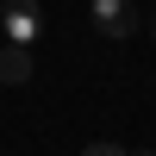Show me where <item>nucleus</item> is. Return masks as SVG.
Here are the masks:
<instances>
[{
	"label": "nucleus",
	"mask_w": 156,
	"mask_h": 156,
	"mask_svg": "<svg viewBox=\"0 0 156 156\" xmlns=\"http://www.w3.org/2000/svg\"><path fill=\"white\" fill-rule=\"evenodd\" d=\"M0 31H6V44L31 50L44 37V6L37 0H0Z\"/></svg>",
	"instance_id": "1"
},
{
	"label": "nucleus",
	"mask_w": 156,
	"mask_h": 156,
	"mask_svg": "<svg viewBox=\"0 0 156 156\" xmlns=\"http://www.w3.org/2000/svg\"><path fill=\"white\" fill-rule=\"evenodd\" d=\"M94 25H100V37H131V6L125 0H94Z\"/></svg>",
	"instance_id": "2"
},
{
	"label": "nucleus",
	"mask_w": 156,
	"mask_h": 156,
	"mask_svg": "<svg viewBox=\"0 0 156 156\" xmlns=\"http://www.w3.org/2000/svg\"><path fill=\"white\" fill-rule=\"evenodd\" d=\"M0 81H6V87H25V81H31V50H19V44L0 50Z\"/></svg>",
	"instance_id": "3"
},
{
	"label": "nucleus",
	"mask_w": 156,
	"mask_h": 156,
	"mask_svg": "<svg viewBox=\"0 0 156 156\" xmlns=\"http://www.w3.org/2000/svg\"><path fill=\"white\" fill-rule=\"evenodd\" d=\"M81 156H131V150H119V144H87Z\"/></svg>",
	"instance_id": "4"
}]
</instances>
